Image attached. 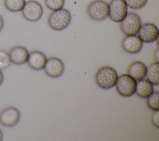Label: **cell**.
Wrapping results in <instances>:
<instances>
[{
	"mask_svg": "<svg viewBox=\"0 0 159 141\" xmlns=\"http://www.w3.org/2000/svg\"><path fill=\"white\" fill-rule=\"evenodd\" d=\"M4 19L2 17V16L0 14V32L2 31V30L3 29L4 27Z\"/></svg>",
	"mask_w": 159,
	"mask_h": 141,
	"instance_id": "23",
	"label": "cell"
},
{
	"mask_svg": "<svg viewBox=\"0 0 159 141\" xmlns=\"http://www.w3.org/2000/svg\"><path fill=\"white\" fill-rule=\"evenodd\" d=\"M158 62H154L151 63L148 67H147L146 76L147 80L153 85H158L159 83V75H158Z\"/></svg>",
	"mask_w": 159,
	"mask_h": 141,
	"instance_id": "16",
	"label": "cell"
},
{
	"mask_svg": "<svg viewBox=\"0 0 159 141\" xmlns=\"http://www.w3.org/2000/svg\"><path fill=\"white\" fill-rule=\"evenodd\" d=\"M25 2V0H4V5L6 9L12 12L21 11Z\"/></svg>",
	"mask_w": 159,
	"mask_h": 141,
	"instance_id": "17",
	"label": "cell"
},
{
	"mask_svg": "<svg viewBox=\"0 0 159 141\" xmlns=\"http://www.w3.org/2000/svg\"><path fill=\"white\" fill-rule=\"evenodd\" d=\"M153 91V84L147 79L143 78L137 81L135 93L139 97L147 99Z\"/></svg>",
	"mask_w": 159,
	"mask_h": 141,
	"instance_id": "15",
	"label": "cell"
},
{
	"mask_svg": "<svg viewBox=\"0 0 159 141\" xmlns=\"http://www.w3.org/2000/svg\"><path fill=\"white\" fill-rule=\"evenodd\" d=\"M127 7L132 9H139L143 7L148 0H124Z\"/></svg>",
	"mask_w": 159,
	"mask_h": 141,
	"instance_id": "21",
	"label": "cell"
},
{
	"mask_svg": "<svg viewBox=\"0 0 159 141\" xmlns=\"http://www.w3.org/2000/svg\"><path fill=\"white\" fill-rule=\"evenodd\" d=\"M142 25L140 17L136 13L127 12L124 19L120 22V29L125 35H137Z\"/></svg>",
	"mask_w": 159,
	"mask_h": 141,
	"instance_id": "3",
	"label": "cell"
},
{
	"mask_svg": "<svg viewBox=\"0 0 159 141\" xmlns=\"http://www.w3.org/2000/svg\"><path fill=\"white\" fill-rule=\"evenodd\" d=\"M21 12L25 20L30 22H36L42 17L43 9L42 6L37 1L29 0L26 1Z\"/></svg>",
	"mask_w": 159,
	"mask_h": 141,
	"instance_id": "6",
	"label": "cell"
},
{
	"mask_svg": "<svg viewBox=\"0 0 159 141\" xmlns=\"http://www.w3.org/2000/svg\"><path fill=\"white\" fill-rule=\"evenodd\" d=\"M146 72V65L143 62L139 61L133 62L128 68V75L137 81L145 78Z\"/></svg>",
	"mask_w": 159,
	"mask_h": 141,
	"instance_id": "14",
	"label": "cell"
},
{
	"mask_svg": "<svg viewBox=\"0 0 159 141\" xmlns=\"http://www.w3.org/2000/svg\"><path fill=\"white\" fill-rule=\"evenodd\" d=\"M8 53L11 63L17 65H20L27 63L29 55L27 49L20 45L12 47Z\"/></svg>",
	"mask_w": 159,
	"mask_h": 141,
	"instance_id": "12",
	"label": "cell"
},
{
	"mask_svg": "<svg viewBox=\"0 0 159 141\" xmlns=\"http://www.w3.org/2000/svg\"><path fill=\"white\" fill-rule=\"evenodd\" d=\"M87 13L93 20L100 21L106 19L109 15L108 3L104 0H94L88 6Z\"/></svg>",
	"mask_w": 159,
	"mask_h": 141,
	"instance_id": "5",
	"label": "cell"
},
{
	"mask_svg": "<svg viewBox=\"0 0 159 141\" xmlns=\"http://www.w3.org/2000/svg\"><path fill=\"white\" fill-rule=\"evenodd\" d=\"M11 64L8 52L0 50V70L7 69Z\"/></svg>",
	"mask_w": 159,
	"mask_h": 141,
	"instance_id": "20",
	"label": "cell"
},
{
	"mask_svg": "<svg viewBox=\"0 0 159 141\" xmlns=\"http://www.w3.org/2000/svg\"><path fill=\"white\" fill-rule=\"evenodd\" d=\"M45 4L50 10L55 11L63 7L65 0H45Z\"/></svg>",
	"mask_w": 159,
	"mask_h": 141,
	"instance_id": "19",
	"label": "cell"
},
{
	"mask_svg": "<svg viewBox=\"0 0 159 141\" xmlns=\"http://www.w3.org/2000/svg\"><path fill=\"white\" fill-rule=\"evenodd\" d=\"M109 5L110 19L115 22H120L128 12V7L124 0H111Z\"/></svg>",
	"mask_w": 159,
	"mask_h": 141,
	"instance_id": "7",
	"label": "cell"
},
{
	"mask_svg": "<svg viewBox=\"0 0 159 141\" xmlns=\"http://www.w3.org/2000/svg\"><path fill=\"white\" fill-rule=\"evenodd\" d=\"M152 123L157 129L159 128V111H155L154 114L152 116Z\"/></svg>",
	"mask_w": 159,
	"mask_h": 141,
	"instance_id": "22",
	"label": "cell"
},
{
	"mask_svg": "<svg viewBox=\"0 0 159 141\" xmlns=\"http://www.w3.org/2000/svg\"><path fill=\"white\" fill-rule=\"evenodd\" d=\"M47 58L46 55L42 52L34 50L29 53L27 60V65L34 70H41L45 67Z\"/></svg>",
	"mask_w": 159,
	"mask_h": 141,
	"instance_id": "13",
	"label": "cell"
},
{
	"mask_svg": "<svg viewBox=\"0 0 159 141\" xmlns=\"http://www.w3.org/2000/svg\"><path fill=\"white\" fill-rule=\"evenodd\" d=\"M4 81V75L3 73L2 72V70H0V86L2 84Z\"/></svg>",
	"mask_w": 159,
	"mask_h": 141,
	"instance_id": "24",
	"label": "cell"
},
{
	"mask_svg": "<svg viewBox=\"0 0 159 141\" xmlns=\"http://www.w3.org/2000/svg\"><path fill=\"white\" fill-rule=\"evenodd\" d=\"M71 21L70 12L65 8L53 11L48 18L49 27L55 30L65 29Z\"/></svg>",
	"mask_w": 159,
	"mask_h": 141,
	"instance_id": "2",
	"label": "cell"
},
{
	"mask_svg": "<svg viewBox=\"0 0 159 141\" xmlns=\"http://www.w3.org/2000/svg\"><path fill=\"white\" fill-rule=\"evenodd\" d=\"M158 50L157 49L155 53V57L156 58V60H157L156 61L157 62H158Z\"/></svg>",
	"mask_w": 159,
	"mask_h": 141,
	"instance_id": "25",
	"label": "cell"
},
{
	"mask_svg": "<svg viewBox=\"0 0 159 141\" xmlns=\"http://www.w3.org/2000/svg\"><path fill=\"white\" fill-rule=\"evenodd\" d=\"M118 74L114 68L105 66L98 70L96 73L95 80L100 88L109 89L115 86Z\"/></svg>",
	"mask_w": 159,
	"mask_h": 141,
	"instance_id": "1",
	"label": "cell"
},
{
	"mask_svg": "<svg viewBox=\"0 0 159 141\" xmlns=\"http://www.w3.org/2000/svg\"><path fill=\"white\" fill-rule=\"evenodd\" d=\"M3 140V133L2 131L0 129V141Z\"/></svg>",
	"mask_w": 159,
	"mask_h": 141,
	"instance_id": "26",
	"label": "cell"
},
{
	"mask_svg": "<svg viewBox=\"0 0 159 141\" xmlns=\"http://www.w3.org/2000/svg\"><path fill=\"white\" fill-rule=\"evenodd\" d=\"M159 30L157 26L152 23H144L141 25L137 35L145 43H152L158 40Z\"/></svg>",
	"mask_w": 159,
	"mask_h": 141,
	"instance_id": "9",
	"label": "cell"
},
{
	"mask_svg": "<svg viewBox=\"0 0 159 141\" xmlns=\"http://www.w3.org/2000/svg\"><path fill=\"white\" fill-rule=\"evenodd\" d=\"M122 47L128 53L136 54L141 51L143 42L137 35H126L122 41Z\"/></svg>",
	"mask_w": 159,
	"mask_h": 141,
	"instance_id": "11",
	"label": "cell"
},
{
	"mask_svg": "<svg viewBox=\"0 0 159 141\" xmlns=\"http://www.w3.org/2000/svg\"><path fill=\"white\" fill-rule=\"evenodd\" d=\"M158 99H159V93L158 91H153L147 98V104L151 110L153 111H158L159 109Z\"/></svg>",
	"mask_w": 159,
	"mask_h": 141,
	"instance_id": "18",
	"label": "cell"
},
{
	"mask_svg": "<svg viewBox=\"0 0 159 141\" xmlns=\"http://www.w3.org/2000/svg\"><path fill=\"white\" fill-rule=\"evenodd\" d=\"M137 81L128 74H123L118 76L116 83V88L118 93L125 98L132 96L135 93Z\"/></svg>",
	"mask_w": 159,
	"mask_h": 141,
	"instance_id": "4",
	"label": "cell"
},
{
	"mask_svg": "<svg viewBox=\"0 0 159 141\" xmlns=\"http://www.w3.org/2000/svg\"><path fill=\"white\" fill-rule=\"evenodd\" d=\"M43 69L47 76L52 78H57L63 75L65 65L61 59L57 57H50L47 59Z\"/></svg>",
	"mask_w": 159,
	"mask_h": 141,
	"instance_id": "10",
	"label": "cell"
},
{
	"mask_svg": "<svg viewBox=\"0 0 159 141\" xmlns=\"http://www.w3.org/2000/svg\"><path fill=\"white\" fill-rule=\"evenodd\" d=\"M20 119V112L15 107L4 108L0 112V123L4 127H12L17 125Z\"/></svg>",
	"mask_w": 159,
	"mask_h": 141,
	"instance_id": "8",
	"label": "cell"
}]
</instances>
